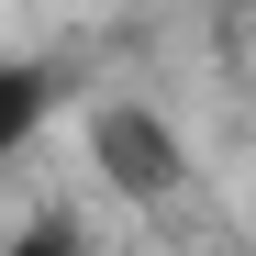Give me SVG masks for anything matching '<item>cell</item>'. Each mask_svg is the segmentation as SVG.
Segmentation results:
<instances>
[{
  "label": "cell",
  "instance_id": "obj_2",
  "mask_svg": "<svg viewBox=\"0 0 256 256\" xmlns=\"http://www.w3.org/2000/svg\"><path fill=\"white\" fill-rule=\"evenodd\" d=\"M12 122H22V100H0V134H12Z\"/></svg>",
  "mask_w": 256,
  "mask_h": 256
},
{
  "label": "cell",
  "instance_id": "obj_1",
  "mask_svg": "<svg viewBox=\"0 0 256 256\" xmlns=\"http://www.w3.org/2000/svg\"><path fill=\"white\" fill-rule=\"evenodd\" d=\"M112 178L122 190H167V178H178V167H167V134H156V122H112Z\"/></svg>",
  "mask_w": 256,
  "mask_h": 256
}]
</instances>
